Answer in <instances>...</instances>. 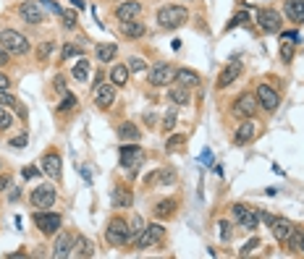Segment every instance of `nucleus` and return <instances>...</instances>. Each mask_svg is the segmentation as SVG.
Wrapping results in <instances>:
<instances>
[{
	"label": "nucleus",
	"mask_w": 304,
	"mask_h": 259,
	"mask_svg": "<svg viewBox=\"0 0 304 259\" xmlns=\"http://www.w3.org/2000/svg\"><path fill=\"white\" fill-rule=\"evenodd\" d=\"M50 53H53V42H45V45H39V50H37V58H39V60H45Z\"/></svg>",
	"instance_id": "obj_46"
},
{
	"label": "nucleus",
	"mask_w": 304,
	"mask_h": 259,
	"mask_svg": "<svg viewBox=\"0 0 304 259\" xmlns=\"http://www.w3.org/2000/svg\"><path fill=\"white\" fill-rule=\"evenodd\" d=\"M111 81H113L116 86H126V81H128V66H113Z\"/></svg>",
	"instance_id": "obj_31"
},
{
	"label": "nucleus",
	"mask_w": 304,
	"mask_h": 259,
	"mask_svg": "<svg viewBox=\"0 0 304 259\" xmlns=\"http://www.w3.org/2000/svg\"><path fill=\"white\" fill-rule=\"evenodd\" d=\"M163 236H165V228L160 223H152V225H144L142 233L134 239V246L137 249H149V246H158L163 241Z\"/></svg>",
	"instance_id": "obj_4"
},
{
	"label": "nucleus",
	"mask_w": 304,
	"mask_h": 259,
	"mask_svg": "<svg viewBox=\"0 0 304 259\" xmlns=\"http://www.w3.org/2000/svg\"><path fill=\"white\" fill-rule=\"evenodd\" d=\"M63 27H76V11H63Z\"/></svg>",
	"instance_id": "obj_42"
},
{
	"label": "nucleus",
	"mask_w": 304,
	"mask_h": 259,
	"mask_svg": "<svg viewBox=\"0 0 304 259\" xmlns=\"http://www.w3.org/2000/svg\"><path fill=\"white\" fill-rule=\"evenodd\" d=\"M39 6H42V8H48V11H53V13H58V16H63V8L55 6L53 0H39Z\"/></svg>",
	"instance_id": "obj_47"
},
{
	"label": "nucleus",
	"mask_w": 304,
	"mask_h": 259,
	"mask_svg": "<svg viewBox=\"0 0 304 259\" xmlns=\"http://www.w3.org/2000/svg\"><path fill=\"white\" fill-rule=\"evenodd\" d=\"M60 223H63L60 215H55V212H37V215H34V225H37L42 233H48V236L58 233Z\"/></svg>",
	"instance_id": "obj_11"
},
{
	"label": "nucleus",
	"mask_w": 304,
	"mask_h": 259,
	"mask_svg": "<svg viewBox=\"0 0 304 259\" xmlns=\"http://www.w3.org/2000/svg\"><path fill=\"white\" fill-rule=\"evenodd\" d=\"M132 202H134V197H132V191H128L126 186H116L113 189V204L116 207H132Z\"/></svg>",
	"instance_id": "obj_27"
},
{
	"label": "nucleus",
	"mask_w": 304,
	"mask_h": 259,
	"mask_svg": "<svg viewBox=\"0 0 304 259\" xmlns=\"http://www.w3.org/2000/svg\"><path fill=\"white\" fill-rule=\"evenodd\" d=\"M105 241L111 246H123L132 241V228H128V223H123L121 218L111 220L107 223V230H105Z\"/></svg>",
	"instance_id": "obj_3"
},
{
	"label": "nucleus",
	"mask_w": 304,
	"mask_h": 259,
	"mask_svg": "<svg viewBox=\"0 0 304 259\" xmlns=\"http://www.w3.org/2000/svg\"><path fill=\"white\" fill-rule=\"evenodd\" d=\"M11 126H13V115L0 107V131H6V128H11Z\"/></svg>",
	"instance_id": "obj_38"
},
{
	"label": "nucleus",
	"mask_w": 304,
	"mask_h": 259,
	"mask_svg": "<svg viewBox=\"0 0 304 259\" xmlns=\"http://www.w3.org/2000/svg\"><path fill=\"white\" fill-rule=\"evenodd\" d=\"M21 176H24V178H34L37 170H34V168H24V173H21Z\"/></svg>",
	"instance_id": "obj_53"
},
{
	"label": "nucleus",
	"mask_w": 304,
	"mask_h": 259,
	"mask_svg": "<svg viewBox=\"0 0 304 259\" xmlns=\"http://www.w3.org/2000/svg\"><path fill=\"white\" fill-rule=\"evenodd\" d=\"M128 228H132V241H134L137 236L142 233V218H139V215H134V218H132V225H128Z\"/></svg>",
	"instance_id": "obj_41"
},
{
	"label": "nucleus",
	"mask_w": 304,
	"mask_h": 259,
	"mask_svg": "<svg viewBox=\"0 0 304 259\" xmlns=\"http://www.w3.org/2000/svg\"><path fill=\"white\" fill-rule=\"evenodd\" d=\"M142 13V6L137 3V0H126V3H121L116 8V18L118 21H128V18H137Z\"/></svg>",
	"instance_id": "obj_18"
},
{
	"label": "nucleus",
	"mask_w": 304,
	"mask_h": 259,
	"mask_svg": "<svg viewBox=\"0 0 304 259\" xmlns=\"http://www.w3.org/2000/svg\"><path fill=\"white\" fill-rule=\"evenodd\" d=\"M121 32H123L126 37L137 39V37H142L147 29H144V24H142V21H137V18H128V21H121Z\"/></svg>",
	"instance_id": "obj_23"
},
{
	"label": "nucleus",
	"mask_w": 304,
	"mask_h": 259,
	"mask_svg": "<svg viewBox=\"0 0 304 259\" xmlns=\"http://www.w3.org/2000/svg\"><path fill=\"white\" fill-rule=\"evenodd\" d=\"M270 228H273V236H275L278 241H286V239H289V233L294 230V223L286 220V218H275V220L270 223Z\"/></svg>",
	"instance_id": "obj_21"
},
{
	"label": "nucleus",
	"mask_w": 304,
	"mask_h": 259,
	"mask_svg": "<svg viewBox=\"0 0 304 259\" xmlns=\"http://www.w3.org/2000/svg\"><path fill=\"white\" fill-rule=\"evenodd\" d=\"M242 74V60H231L228 66L221 71V76H218V86L221 89H226V86H231L233 81H236V76Z\"/></svg>",
	"instance_id": "obj_14"
},
{
	"label": "nucleus",
	"mask_w": 304,
	"mask_h": 259,
	"mask_svg": "<svg viewBox=\"0 0 304 259\" xmlns=\"http://www.w3.org/2000/svg\"><path fill=\"white\" fill-rule=\"evenodd\" d=\"M79 173L84 176V181H86V183H92V176H90V173H86V168H79Z\"/></svg>",
	"instance_id": "obj_56"
},
{
	"label": "nucleus",
	"mask_w": 304,
	"mask_h": 259,
	"mask_svg": "<svg viewBox=\"0 0 304 259\" xmlns=\"http://www.w3.org/2000/svg\"><path fill=\"white\" fill-rule=\"evenodd\" d=\"M284 39L286 42H299V34L296 32H284Z\"/></svg>",
	"instance_id": "obj_52"
},
{
	"label": "nucleus",
	"mask_w": 304,
	"mask_h": 259,
	"mask_svg": "<svg viewBox=\"0 0 304 259\" xmlns=\"http://www.w3.org/2000/svg\"><path fill=\"white\" fill-rule=\"evenodd\" d=\"M55 89H58V92H63V95L69 92V86H66V79H63V76H55Z\"/></svg>",
	"instance_id": "obj_49"
},
{
	"label": "nucleus",
	"mask_w": 304,
	"mask_h": 259,
	"mask_svg": "<svg viewBox=\"0 0 304 259\" xmlns=\"http://www.w3.org/2000/svg\"><path fill=\"white\" fill-rule=\"evenodd\" d=\"M16 102H18V100H16L13 95H6V92H0V107H3V105H6V107H16Z\"/></svg>",
	"instance_id": "obj_45"
},
{
	"label": "nucleus",
	"mask_w": 304,
	"mask_h": 259,
	"mask_svg": "<svg viewBox=\"0 0 304 259\" xmlns=\"http://www.w3.org/2000/svg\"><path fill=\"white\" fill-rule=\"evenodd\" d=\"M144 157H147L144 149L137 147V144H132V142L121 147V165H123L126 170H137V168L144 162Z\"/></svg>",
	"instance_id": "obj_6"
},
{
	"label": "nucleus",
	"mask_w": 304,
	"mask_h": 259,
	"mask_svg": "<svg viewBox=\"0 0 304 259\" xmlns=\"http://www.w3.org/2000/svg\"><path fill=\"white\" fill-rule=\"evenodd\" d=\"M301 254H304V233H301Z\"/></svg>",
	"instance_id": "obj_57"
},
{
	"label": "nucleus",
	"mask_w": 304,
	"mask_h": 259,
	"mask_svg": "<svg viewBox=\"0 0 304 259\" xmlns=\"http://www.w3.org/2000/svg\"><path fill=\"white\" fill-rule=\"evenodd\" d=\"M116 53H118V48L113 45V42H100V45L95 48V58L100 63H111L116 58Z\"/></svg>",
	"instance_id": "obj_22"
},
{
	"label": "nucleus",
	"mask_w": 304,
	"mask_h": 259,
	"mask_svg": "<svg viewBox=\"0 0 304 259\" xmlns=\"http://www.w3.org/2000/svg\"><path fill=\"white\" fill-rule=\"evenodd\" d=\"M29 202H32V207H37V209L53 207V204H55V189H53V186H37V189L32 191Z\"/></svg>",
	"instance_id": "obj_10"
},
{
	"label": "nucleus",
	"mask_w": 304,
	"mask_h": 259,
	"mask_svg": "<svg viewBox=\"0 0 304 259\" xmlns=\"http://www.w3.org/2000/svg\"><path fill=\"white\" fill-rule=\"evenodd\" d=\"M173 181H176V170H173V168H163V170H160V181H158V186H170Z\"/></svg>",
	"instance_id": "obj_34"
},
{
	"label": "nucleus",
	"mask_w": 304,
	"mask_h": 259,
	"mask_svg": "<svg viewBox=\"0 0 304 259\" xmlns=\"http://www.w3.org/2000/svg\"><path fill=\"white\" fill-rule=\"evenodd\" d=\"M286 241H289V251H294V254L301 251V233H299V228H294V230L289 233Z\"/></svg>",
	"instance_id": "obj_32"
},
{
	"label": "nucleus",
	"mask_w": 304,
	"mask_h": 259,
	"mask_svg": "<svg viewBox=\"0 0 304 259\" xmlns=\"http://www.w3.org/2000/svg\"><path fill=\"white\" fill-rule=\"evenodd\" d=\"M42 173H48L53 181H60V155L58 152H48L42 157Z\"/></svg>",
	"instance_id": "obj_16"
},
{
	"label": "nucleus",
	"mask_w": 304,
	"mask_h": 259,
	"mask_svg": "<svg viewBox=\"0 0 304 259\" xmlns=\"http://www.w3.org/2000/svg\"><path fill=\"white\" fill-rule=\"evenodd\" d=\"M257 100H259V105H263L268 113H273L275 107L280 105V97H278V92L273 89V86H268V84H259V86H257Z\"/></svg>",
	"instance_id": "obj_12"
},
{
	"label": "nucleus",
	"mask_w": 304,
	"mask_h": 259,
	"mask_svg": "<svg viewBox=\"0 0 304 259\" xmlns=\"http://www.w3.org/2000/svg\"><path fill=\"white\" fill-rule=\"evenodd\" d=\"M257 24L263 27L268 34H275L280 32V24H284V18L275 8H257Z\"/></svg>",
	"instance_id": "obj_8"
},
{
	"label": "nucleus",
	"mask_w": 304,
	"mask_h": 259,
	"mask_svg": "<svg viewBox=\"0 0 304 259\" xmlns=\"http://www.w3.org/2000/svg\"><path fill=\"white\" fill-rule=\"evenodd\" d=\"M18 16L27 21V24H42V6H37V3H32V0H27V3H21L18 6Z\"/></svg>",
	"instance_id": "obj_13"
},
{
	"label": "nucleus",
	"mask_w": 304,
	"mask_h": 259,
	"mask_svg": "<svg viewBox=\"0 0 304 259\" xmlns=\"http://www.w3.org/2000/svg\"><path fill=\"white\" fill-rule=\"evenodd\" d=\"M60 55H63V60H69V58H76V55H84V53H81V48H76V45H66Z\"/></svg>",
	"instance_id": "obj_40"
},
{
	"label": "nucleus",
	"mask_w": 304,
	"mask_h": 259,
	"mask_svg": "<svg viewBox=\"0 0 304 259\" xmlns=\"http://www.w3.org/2000/svg\"><path fill=\"white\" fill-rule=\"evenodd\" d=\"M0 48L13 53V55H24L29 50V39L16 29H3L0 32Z\"/></svg>",
	"instance_id": "obj_2"
},
{
	"label": "nucleus",
	"mask_w": 304,
	"mask_h": 259,
	"mask_svg": "<svg viewBox=\"0 0 304 259\" xmlns=\"http://www.w3.org/2000/svg\"><path fill=\"white\" fill-rule=\"evenodd\" d=\"M257 134V126L252 123V121H247V123H242V126H238L236 128V134H233V142L236 144H247L252 136Z\"/></svg>",
	"instance_id": "obj_24"
},
{
	"label": "nucleus",
	"mask_w": 304,
	"mask_h": 259,
	"mask_svg": "<svg viewBox=\"0 0 304 259\" xmlns=\"http://www.w3.org/2000/svg\"><path fill=\"white\" fill-rule=\"evenodd\" d=\"M168 100L176 102V105H189V86H170L168 89Z\"/></svg>",
	"instance_id": "obj_28"
},
{
	"label": "nucleus",
	"mask_w": 304,
	"mask_h": 259,
	"mask_svg": "<svg viewBox=\"0 0 304 259\" xmlns=\"http://www.w3.org/2000/svg\"><path fill=\"white\" fill-rule=\"evenodd\" d=\"M6 63H8V50L0 48V66H6Z\"/></svg>",
	"instance_id": "obj_55"
},
{
	"label": "nucleus",
	"mask_w": 304,
	"mask_h": 259,
	"mask_svg": "<svg viewBox=\"0 0 304 259\" xmlns=\"http://www.w3.org/2000/svg\"><path fill=\"white\" fill-rule=\"evenodd\" d=\"M247 18H249V13H247V11L236 13V16H233V21H228V27H226V29H233V27H242V24H247Z\"/></svg>",
	"instance_id": "obj_39"
},
{
	"label": "nucleus",
	"mask_w": 304,
	"mask_h": 259,
	"mask_svg": "<svg viewBox=\"0 0 304 259\" xmlns=\"http://www.w3.org/2000/svg\"><path fill=\"white\" fill-rule=\"evenodd\" d=\"M92 100L97 107H111L116 102V84L113 81H97L92 89Z\"/></svg>",
	"instance_id": "obj_7"
},
{
	"label": "nucleus",
	"mask_w": 304,
	"mask_h": 259,
	"mask_svg": "<svg viewBox=\"0 0 304 259\" xmlns=\"http://www.w3.org/2000/svg\"><path fill=\"white\" fill-rule=\"evenodd\" d=\"M284 13L289 16V21H294V24H304V0H286Z\"/></svg>",
	"instance_id": "obj_19"
},
{
	"label": "nucleus",
	"mask_w": 304,
	"mask_h": 259,
	"mask_svg": "<svg viewBox=\"0 0 304 259\" xmlns=\"http://www.w3.org/2000/svg\"><path fill=\"white\" fill-rule=\"evenodd\" d=\"M173 76H176V71H173L170 63H158V66H152L147 74L152 86H165L168 81H173Z\"/></svg>",
	"instance_id": "obj_9"
},
{
	"label": "nucleus",
	"mask_w": 304,
	"mask_h": 259,
	"mask_svg": "<svg viewBox=\"0 0 304 259\" xmlns=\"http://www.w3.org/2000/svg\"><path fill=\"white\" fill-rule=\"evenodd\" d=\"M280 58H284V63H291V60H294V42L280 45Z\"/></svg>",
	"instance_id": "obj_36"
},
{
	"label": "nucleus",
	"mask_w": 304,
	"mask_h": 259,
	"mask_svg": "<svg viewBox=\"0 0 304 259\" xmlns=\"http://www.w3.org/2000/svg\"><path fill=\"white\" fill-rule=\"evenodd\" d=\"M254 249H259V239H252V241H249V244H247V246H244V249H242V254H244V256H247V254H252V251H254Z\"/></svg>",
	"instance_id": "obj_48"
},
{
	"label": "nucleus",
	"mask_w": 304,
	"mask_h": 259,
	"mask_svg": "<svg viewBox=\"0 0 304 259\" xmlns=\"http://www.w3.org/2000/svg\"><path fill=\"white\" fill-rule=\"evenodd\" d=\"M176 121H179V115H176V110L170 107V110L165 113V118H163V128H165V131H170V128L176 126Z\"/></svg>",
	"instance_id": "obj_35"
},
{
	"label": "nucleus",
	"mask_w": 304,
	"mask_h": 259,
	"mask_svg": "<svg viewBox=\"0 0 304 259\" xmlns=\"http://www.w3.org/2000/svg\"><path fill=\"white\" fill-rule=\"evenodd\" d=\"M90 74H92V66H90V60H86L84 55H79V63L74 66V71H71V76L76 79V81H90Z\"/></svg>",
	"instance_id": "obj_25"
},
{
	"label": "nucleus",
	"mask_w": 304,
	"mask_h": 259,
	"mask_svg": "<svg viewBox=\"0 0 304 259\" xmlns=\"http://www.w3.org/2000/svg\"><path fill=\"white\" fill-rule=\"evenodd\" d=\"M11 89V79L6 74H0V92H8Z\"/></svg>",
	"instance_id": "obj_51"
},
{
	"label": "nucleus",
	"mask_w": 304,
	"mask_h": 259,
	"mask_svg": "<svg viewBox=\"0 0 304 259\" xmlns=\"http://www.w3.org/2000/svg\"><path fill=\"white\" fill-rule=\"evenodd\" d=\"M95 254V246L90 239H84V236H74V249H71V256H92Z\"/></svg>",
	"instance_id": "obj_20"
},
{
	"label": "nucleus",
	"mask_w": 304,
	"mask_h": 259,
	"mask_svg": "<svg viewBox=\"0 0 304 259\" xmlns=\"http://www.w3.org/2000/svg\"><path fill=\"white\" fill-rule=\"evenodd\" d=\"M71 249H74V236L71 233H60L58 241H55V249H53V256L55 259H66V256H71Z\"/></svg>",
	"instance_id": "obj_17"
},
{
	"label": "nucleus",
	"mask_w": 304,
	"mask_h": 259,
	"mask_svg": "<svg viewBox=\"0 0 304 259\" xmlns=\"http://www.w3.org/2000/svg\"><path fill=\"white\" fill-rule=\"evenodd\" d=\"M231 218L242 225L244 230H254L259 225V212H252L247 204H233L231 207Z\"/></svg>",
	"instance_id": "obj_5"
},
{
	"label": "nucleus",
	"mask_w": 304,
	"mask_h": 259,
	"mask_svg": "<svg viewBox=\"0 0 304 259\" xmlns=\"http://www.w3.org/2000/svg\"><path fill=\"white\" fill-rule=\"evenodd\" d=\"M176 79L181 86H197L200 84V74L197 71H191V68H176Z\"/></svg>",
	"instance_id": "obj_26"
},
{
	"label": "nucleus",
	"mask_w": 304,
	"mask_h": 259,
	"mask_svg": "<svg viewBox=\"0 0 304 259\" xmlns=\"http://www.w3.org/2000/svg\"><path fill=\"white\" fill-rule=\"evenodd\" d=\"M189 21V11L184 6H163L158 11V24L163 29H179Z\"/></svg>",
	"instance_id": "obj_1"
},
{
	"label": "nucleus",
	"mask_w": 304,
	"mask_h": 259,
	"mask_svg": "<svg viewBox=\"0 0 304 259\" xmlns=\"http://www.w3.org/2000/svg\"><path fill=\"white\" fill-rule=\"evenodd\" d=\"M173 212H176V202H173V199H163V202L155 207V218H158V220H165V218H170Z\"/></svg>",
	"instance_id": "obj_30"
},
{
	"label": "nucleus",
	"mask_w": 304,
	"mask_h": 259,
	"mask_svg": "<svg viewBox=\"0 0 304 259\" xmlns=\"http://www.w3.org/2000/svg\"><path fill=\"white\" fill-rule=\"evenodd\" d=\"M8 186H11V178H8V176H0V191L8 189Z\"/></svg>",
	"instance_id": "obj_54"
},
{
	"label": "nucleus",
	"mask_w": 304,
	"mask_h": 259,
	"mask_svg": "<svg viewBox=\"0 0 304 259\" xmlns=\"http://www.w3.org/2000/svg\"><path fill=\"white\" fill-rule=\"evenodd\" d=\"M128 71H132V74L144 71V60H142V58H132V60H128Z\"/></svg>",
	"instance_id": "obj_43"
},
{
	"label": "nucleus",
	"mask_w": 304,
	"mask_h": 259,
	"mask_svg": "<svg viewBox=\"0 0 304 259\" xmlns=\"http://www.w3.org/2000/svg\"><path fill=\"white\" fill-rule=\"evenodd\" d=\"M233 113H236V115H244V118H252V115L257 113V100H254V95H242V97H238V102L233 105Z\"/></svg>",
	"instance_id": "obj_15"
},
{
	"label": "nucleus",
	"mask_w": 304,
	"mask_h": 259,
	"mask_svg": "<svg viewBox=\"0 0 304 259\" xmlns=\"http://www.w3.org/2000/svg\"><path fill=\"white\" fill-rule=\"evenodd\" d=\"M118 136H121L123 142H139L142 131H139L134 123H121V126H118Z\"/></svg>",
	"instance_id": "obj_29"
},
{
	"label": "nucleus",
	"mask_w": 304,
	"mask_h": 259,
	"mask_svg": "<svg viewBox=\"0 0 304 259\" xmlns=\"http://www.w3.org/2000/svg\"><path fill=\"white\" fill-rule=\"evenodd\" d=\"M11 147H13V149H21V147H27V134H21V136H16V139L11 142Z\"/></svg>",
	"instance_id": "obj_50"
},
{
	"label": "nucleus",
	"mask_w": 304,
	"mask_h": 259,
	"mask_svg": "<svg viewBox=\"0 0 304 259\" xmlns=\"http://www.w3.org/2000/svg\"><path fill=\"white\" fill-rule=\"evenodd\" d=\"M218 228H221V239H223V241H231V223H228V220H221Z\"/></svg>",
	"instance_id": "obj_44"
},
{
	"label": "nucleus",
	"mask_w": 304,
	"mask_h": 259,
	"mask_svg": "<svg viewBox=\"0 0 304 259\" xmlns=\"http://www.w3.org/2000/svg\"><path fill=\"white\" fill-rule=\"evenodd\" d=\"M74 107H76V95L66 92V95H63V100H60V105H58V113H66V110H74Z\"/></svg>",
	"instance_id": "obj_33"
},
{
	"label": "nucleus",
	"mask_w": 304,
	"mask_h": 259,
	"mask_svg": "<svg viewBox=\"0 0 304 259\" xmlns=\"http://www.w3.org/2000/svg\"><path fill=\"white\" fill-rule=\"evenodd\" d=\"M181 144H184V136H181V134L168 136V142H165V152H173V149H179Z\"/></svg>",
	"instance_id": "obj_37"
}]
</instances>
